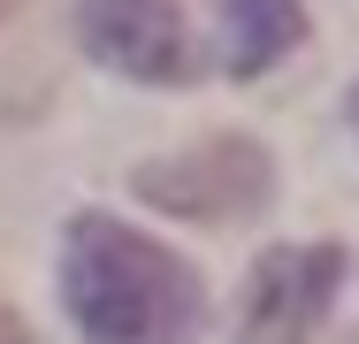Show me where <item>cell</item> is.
Instances as JSON below:
<instances>
[{
    "mask_svg": "<svg viewBox=\"0 0 359 344\" xmlns=\"http://www.w3.org/2000/svg\"><path fill=\"white\" fill-rule=\"evenodd\" d=\"M62 291H69L84 344H191L199 314H207L199 275L115 214H76L69 222Z\"/></svg>",
    "mask_w": 359,
    "mask_h": 344,
    "instance_id": "6da1fadb",
    "label": "cell"
},
{
    "mask_svg": "<svg viewBox=\"0 0 359 344\" xmlns=\"http://www.w3.org/2000/svg\"><path fill=\"white\" fill-rule=\"evenodd\" d=\"M268 184H276V168L252 138H207V145H184L176 161L138 168V199L168 206L184 222H252Z\"/></svg>",
    "mask_w": 359,
    "mask_h": 344,
    "instance_id": "7a4b0ae2",
    "label": "cell"
},
{
    "mask_svg": "<svg viewBox=\"0 0 359 344\" xmlns=\"http://www.w3.org/2000/svg\"><path fill=\"white\" fill-rule=\"evenodd\" d=\"M344 291V253L337 245H276L252 291H245V337L237 344H313L321 314Z\"/></svg>",
    "mask_w": 359,
    "mask_h": 344,
    "instance_id": "3957f363",
    "label": "cell"
},
{
    "mask_svg": "<svg viewBox=\"0 0 359 344\" xmlns=\"http://www.w3.org/2000/svg\"><path fill=\"white\" fill-rule=\"evenodd\" d=\"M84 46L92 62L123 69L138 84H184L191 77V31L176 0H84Z\"/></svg>",
    "mask_w": 359,
    "mask_h": 344,
    "instance_id": "277c9868",
    "label": "cell"
},
{
    "mask_svg": "<svg viewBox=\"0 0 359 344\" xmlns=\"http://www.w3.org/2000/svg\"><path fill=\"white\" fill-rule=\"evenodd\" d=\"M215 31H222V69L260 77L306 39V15H298V0H215Z\"/></svg>",
    "mask_w": 359,
    "mask_h": 344,
    "instance_id": "5b68a950",
    "label": "cell"
},
{
    "mask_svg": "<svg viewBox=\"0 0 359 344\" xmlns=\"http://www.w3.org/2000/svg\"><path fill=\"white\" fill-rule=\"evenodd\" d=\"M0 344H31V322L15 314V298L0 291Z\"/></svg>",
    "mask_w": 359,
    "mask_h": 344,
    "instance_id": "8992f818",
    "label": "cell"
},
{
    "mask_svg": "<svg viewBox=\"0 0 359 344\" xmlns=\"http://www.w3.org/2000/svg\"><path fill=\"white\" fill-rule=\"evenodd\" d=\"M352 131H359V92H352Z\"/></svg>",
    "mask_w": 359,
    "mask_h": 344,
    "instance_id": "52a82bcc",
    "label": "cell"
},
{
    "mask_svg": "<svg viewBox=\"0 0 359 344\" xmlns=\"http://www.w3.org/2000/svg\"><path fill=\"white\" fill-rule=\"evenodd\" d=\"M8 8H15V0H0V23H8Z\"/></svg>",
    "mask_w": 359,
    "mask_h": 344,
    "instance_id": "ba28073f",
    "label": "cell"
}]
</instances>
